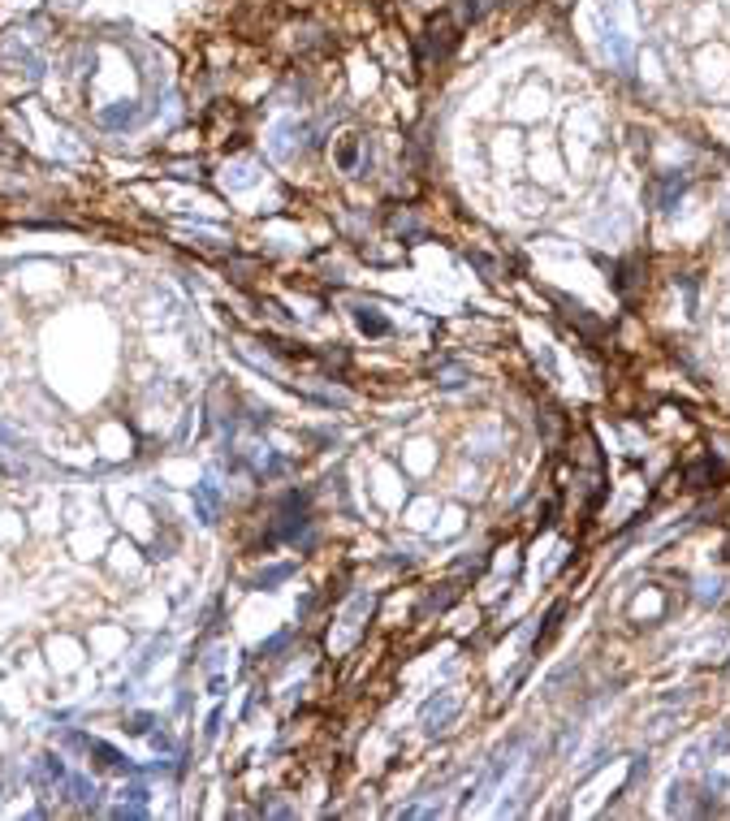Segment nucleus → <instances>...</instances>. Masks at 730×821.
<instances>
[{
  "instance_id": "obj_1",
  "label": "nucleus",
  "mask_w": 730,
  "mask_h": 821,
  "mask_svg": "<svg viewBox=\"0 0 730 821\" xmlns=\"http://www.w3.org/2000/svg\"><path fill=\"white\" fill-rule=\"evenodd\" d=\"M518 748H523V739H510L506 748H497V756H493V765H489V774H484V782H480V791H489L493 782H501V774H510V765H514V756H518Z\"/></svg>"
},
{
  "instance_id": "obj_2",
  "label": "nucleus",
  "mask_w": 730,
  "mask_h": 821,
  "mask_svg": "<svg viewBox=\"0 0 730 821\" xmlns=\"http://www.w3.org/2000/svg\"><path fill=\"white\" fill-rule=\"evenodd\" d=\"M454 713H458V696H454V691H441V700H432L428 709H424V727L428 731H441Z\"/></svg>"
},
{
  "instance_id": "obj_3",
  "label": "nucleus",
  "mask_w": 730,
  "mask_h": 821,
  "mask_svg": "<svg viewBox=\"0 0 730 821\" xmlns=\"http://www.w3.org/2000/svg\"><path fill=\"white\" fill-rule=\"evenodd\" d=\"M354 320H359V329L372 333V337H385L389 333V320L376 316V307H354Z\"/></svg>"
},
{
  "instance_id": "obj_4",
  "label": "nucleus",
  "mask_w": 730,
  "mask_h": 821,
  "mask_svg": "<svg viewBox=\"0 0 730 821\" xmlns=\"http://www.w3.org/2000/svg\"><path fill=\"white\" fill-rule=\"evenodd\" d=\"M87 752H95V756H100V769H125V756H121L117 748L100 744V739H87Z\"/></svg>"
},
{
  "instance_id": "obj_5",
  "label": "nucleus",
  "mask_w": 730,
  "mask_h": 821,
  "mask_svg": "<svg viewBox=\"0 0 730 821\" xmlns=\"http://www.w3.org/2000/svg\"><path fill=\"white\" fill-rule=\"evenodd\" d=\"M194 502H199V519L212 523V510H216V489L212 485H199L194 489Z\"/></svg>"
},
{
  "instance_id": "obj_6",
  "label": "nucleus",
  "mask_w": 730,
  "mask_h": 821,
  "mask_svg": "<svg viewBox=\"0 0 730 821\" xmlns=\"http://www.w3.org/2000/svg\"><path fill=\"white\" fill-rule=\"evenodd\" d=\"M678 195H683V178H666V186H661V207H670Z\"/></svg>"
},
{
  "instance_id": "obj_7",
  "label": "nucleus",
  "mask_w": 730,
  "mask_h": 821,
  "mask_svg": "<svg viewBox=\"0 0 730 821\" xmlns=\"http://www.w3.org/2000/svg\"><path fill=\"white\" fill-rule=\"evenodd\" d=\"M290 571H294V567H277V571H268V575H259V579H255V584H259V588H268V584H281V579H285Z\"/></svg>"
},
{
  "instance_id": "obj_8",
  "label": "nucleus",
  "mask_w": 730,
  "mask_h": 821,
  "mask_svg": "<svg viewBox=\"0 0 730 821\" xmlns=\"http://www.w3.org/2000/svg\"><path fill=\"white\" fill-rule=\"evenodd\" d=\"M152 727V713H134V718H130V727L125 731H134V735H143V731H148Z\"/></svg>"
}]
</instances>
